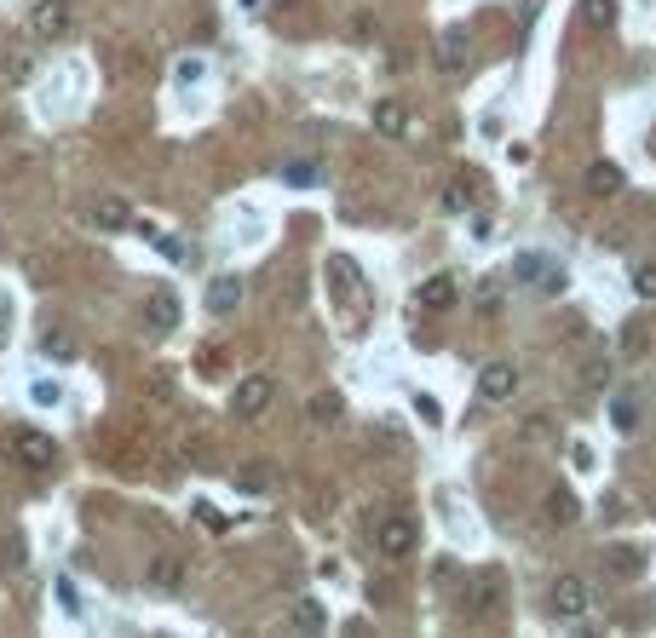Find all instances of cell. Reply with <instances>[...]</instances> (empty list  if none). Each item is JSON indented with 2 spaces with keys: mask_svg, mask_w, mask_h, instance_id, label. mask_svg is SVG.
Masks as SVG:
<instances>
[{
  "mask_svg": "<svg viewBox=\"0 0 656 638\" xmlns=\"http://www.w3.org/2000/svg\"><path fill=\"white\" fill-rule=\"evenodd\" d=\"M196 518H202L208 529H225V524H231V518H225V512H213V506H196Z\"/></svg>",
  "mask_w": 656,
  "mask_h": 638,
  "instance_id": "32",
  "label": "cell"
},
{
  "mask_svg": "<svg viewBox=\"0 0 656 638\" xmlns=\"http://www.w3.org/2000/svg\"><path fill=\"white\" fill-rule=\"evenodd\" d=\"M501 598H507V581H501L495 570L472 575V593H467V610H472V616H490V610L501 604Z\"/></svg>",
  "mask_w": 656,
  "mask_h": 638,
  "instance_id": "7",
  "label": "cell"
},
{
  "mask_svg": "<svg viewBox=\"0 0 656 638\" xmlns=\"http://www.w3.org/2000/svg\"><path fill=\"white\" fill-rule=\"evenodd\" d=\"M271 397H277V380H271V374H248V380L231 391V409L242 414V420H254V414L271 409Z\"/></svg>",
  "mask_w": 656,
  "mask_h": 638,
  "instance_id": "3",
  "label": "cell"
},
{
  "mask_svg": "<svg viewBox=\"0 0 656 638\" xmlns=\"http://www.w3.org/2000/svg\"><path fill=\"white\" fill-rule=\"evenodd\" d=\"M282 179H288V184H317V161H294Z\"/></svg>",
  "mask_w": 656,
  "mask_h": 638,
  "instance_id": "31",
  "label": "cell"
},
{
  "mask_svg": "<svg viewBox=\"0 0 656 638\" xmlns=\"http://www.w3.org/2000/svg\"><path fill=\"white\" fill-rule=\"evenodd\" d=\"M633 294L656 299V259H651V265H633Z\"/></svg>",
  "mask_w": 656,
  "mask_h": 638,
  "instance_id": "25",
  "label": "cell"
},
{
  "mask_svg": "<svg viewBox=\"0 0 656 638\" xmlns=\"http://www.w3.org/2000/svg\"><path fill=\"white\" fill-rule=\"evenodd\" d=\"M467 207H472V179L461 173V179L444 184V213H467Z\"/></svg>",
  "mask_w": 656,
  "mask_h": 638,
  "instance_id": "20",
  "label": "cell"
},
{
  "mask_svg": "<svg viewBox=\"0 0 656 638\" xmlns=\"http://www.w3.org/2000/svg\"><path fill=\"white\" fill-rule=\"evenodd\" d=\"M633 570H639V552H628V547L610 552V575H633Z\"/></svg>",
  "mask_w": 656,
  "mask_h": 638,
  "instance_id": "29",
  "label": "cell"
},
{
  "mask_svg": "<svg viewBox=\"0 0 656 638\" xmlns=\"http://www.w3.org/2000/svg\"><path fill=\"white\" fill-rule=\"evenodd\" d=\"M467 46H472V29H467V23H455L444 41H438V64H444V69H461V64H467Z\"/></svg>",
  "mask_w": 656,
  "mask_h": 638,
  "instance_id": "13",
  "label": "cell"
},
{
  "mask_svg": "<svg viewBox=\"0 0 656 638\" xmlns=\"http://www.w3.org/2000/svg\"><path fill=\"white\" fill-rule=\"evenodd\" d=\"M380 552H386V558H409V552H415V541H421V529H415V518H386V524H380Z\"/></svg>",
  "mask_w": 656,
  "mask_h": 638,
  "instance_id": "5",
  "label": "cell"
},
{
  "mask_svg": "<svg viewBox=\"0 0 656 638\" xmlns=\"http://www.w3.org/2000/svg\"><path fill=\"white\" fill-rule=\"evenodd\" d=\"M52 598H58V604L70 610V616H81V593H75V587H70V581H64V575L52 581Z\"/></svg>",
  "mask_w": 656,
  "mask_h": 638,
  "instance_id": "27",
  "label": "cell"
},
{
  "mask_svg": "<svg viewBox=\"0 0 656 638\" xmlns=\"http://www.w3.org/2000/svg\"><path fill=\"white\" fill-rule=\"evenodd\" d=\"M645 351H651V328H645V322H628V328H622V357H645Z\"/></svg>",
  "mask_w": 656,
  "mask_h": 638,
  "instance_id": "21",
  "label": "cell"
},
{
  "mask_svg": "<svg viewBox=\"0 0 656 638\" xmlns=\"http://www.w3.org/2000/svg\"><path fill=\"white\" fill-rule=\"evenodd\" d=\"M582 386L587 391H605L610 386V363H605V357H593V363L582 368Z\"/></svg>",
  "mask_w": 656,
  "mask_h": 638,
  "instance_id": "26",
  "label": "cell"
},
{
  "mask_svg": "<svg viewBox=\"0 0 656 638\" xmlns=\"http://www.w3.org/2000/svg\"><path fill=\"white\" fill-rule=\"evenodd\" d=\"M179 317H185V311H179V294H173V288H156V294H150V305H144V322H150L156 334H173V328H179Z\"/></svg>",
  "mask_w": 656,
  "mask_h": 638,
  "instance_id": "8",
  "label": "cell"
},
{
  "mask_svg": "<svg viewBox=\"0 0 656 638\" xmlns=\"http://www.w3.org/2000/svg\"><path fill=\"white\" fill-rule=\"evenodd\" d=\"M610 420H616V432H633V426H639V403H633V397H616V403H610Z\"/></svg>",
  "mask_w": 656,
  "mask_h": 638,
  "instance_id": "23",
  "label": "cell"
},
{
  "mask_svg": "<svg viewBox=\"0 0 656 638\" xmlns=\"http://www.w3.org/2000/svg\"><path fill=\"white\" fill-rule=\"evenodd\" d=\"M12 460L24 466V472H52L58 466V443L47 432H35V426H18L12 432Z\"/></svg>",
  "mask_w": 656,
  "mask_h": 638,
  "instance_id": "1",
  "label": "cell"
},
{
  "mask_svg": "<svg viewBox=\"0 0 656 638\" xmlns=\"http://www.w3.org/2000/svg\"><path fill=\"white\" fill-rule=\"evenodd\" d=\"M0 75H6V81H29V75H35V58H29V52H12V58L0 64Z\"/></svg>",
  "mask_w": 656,
  "mask_h": 638,
  "instance_id": "24",
  "label": "cell"
},
{
  "mask_svg": "<svg viewBox=\"0 0 656 638\" xmlns=\"http://www.w3.org/2000/svg\"><path fill=\"white\" fill-rule=\"evenodd\" d=\"M93 225L98 230H127V225H133V207L121 202V196H104V202L93 207Z\"/></svg>",
  "mask_w": 656,
  "mask_h": 638,
  "instance_id": "17",
  "label": "cell"
},
{
  "mask_svg": "<svg viewBox=\"0 0 656 638\" xmlns=\"http://www.w3.org/2000/svg\"><path fill=\"white\" fill-rule=\"evenodd\" d=\"M513 391H518V368L513 363H490L484 374H478V397H484V403H507Z\"/></svg>",
  "mask_w": 656,
  "mask_h": 638,
  "instance_id": "6",
  "label": "cell"
},
{
  "mask_svg": "<svg viewBox=\"0 0 656 638\" xmlns=\"http://www.w3.org/2000/svg\"><path fill=\"white\" fill-rule=\"evenodd\" d=\"M294 627H300V633H323L328 627L323 604H317V598H300V604H294Z\"/></svg>",
  "mask_w": 656,
  "mask_h": 638,
  "instance_id": "19",
  "label": "cell"
},
{
  "mask_svg": "<svg viewBox=\"0 0 656 638\" xmlns=\"http://www.w3.org/2000/svg\"><path fill=\"white\" fill-rule=\"evenodd\" d=\"M576 518H582V506H576V495H570V489L559 483V489L547 495V524H553V529H570Z\"/></svg>",
  "mask_w": 656,
  "mask_h": 638,
  "instance_id": "15",
  "label": "cell"
},
{
  "mask_svg": "<svg viewBox=\"0 0 656 638\" xmlns=\"http://www.w3.org/2000/svg\"><path fill=\"white\" fill-rule=\"evenodd\" d=\"M375 133H380V138H403V133H409V104H398V98H380V104H375Z\"/></svg>",
  "mask_w": 656,
  "mask_h": 638,
  "instance_id": "11",
  "label": "cell"
},
{
  "mask_svg": "<svg viewBox=\"0 0 656 638\" xmlns=\"http://www.w3.org/2000/svg\"><path fill=\"white\" fill-rule=\"evenodd\" d=\"M47 357H64V363H70V357H75V345H70V340H58V334H52V340H47Z\"/></svg>",
  "mask_w": 656,
  "mask_h": 638,
  "instance_id": "33",
  "label": "cell"
},
{
  "mask_svg": "<svg viewBox=\"0 0 656 638\" xmlns=\"http://www.w3.org/2000/svg\"><path fill=\"white\" fill-rule=\"evenodd\" d=\"M236 489H242V495H271V489H277V466H265V460L242 466V472H236Z\"/></svg>",
  "mask_w": 656,
  "mask_h": 638,
  "instance_id": "14",
  "label": "cell"
},
{
  "mask_svg": "<svg viewBox=\"0 0 656 638\" xmlns=\"http://www.w3.org/2000/svg\"><path fill=\"white\" fill-rule=\"evenodd\" d=\"M29 29H35L41 41H64V35L75 29V6H70V0H35Z\"/></svg>",
  "mask_w": 656,
  "mask_h": 638,
  "instance_id": "2",
  "label": "cell"
},
{
  "mask_svg": "<svg viewBox=\"0 0 656 638\" xmlns=\"http://www.w3.org/2000/svg\"><path fill=\"white\" fill-rule=\"evenodd\" d=\"M29 397H35L41 409H58V397H64V391H58V380H35V391H29Z\"/></svg>",
  "mask_w": 656,
  "mask_h": 638,
  "instance_id": "28",
  "label": "cell"
},
{
  "mask_svg": "<svg viewBox=\"0 0 656 638\" xmlns=\"http://www.w3.org/2000/svg\"><path fill=\"white\" fill-rule=\"evenodd\" d=\"M150 242H156V248H162V259H173V265L185 259V242H179V236H156V230H150Z\"/></svg>",
  "mask_w": 656,
  "mask_h": 638,
  "instance_id": "30",
  "label": "cell"
},
{
  "mask_svg": "<svg viewBox=\"0 0 656 638\" xmlns=\"http://www.w3.org/2000/svg\"><path fill=\"white\" fill-rule=\"evenodd\" d=\"M415 299H421V311H432V317H438V311H449V305L461 299V282H455V276H426Z\"/></svg>",
  "mask_w": 656,
  "mask_h": 638,
  "instance_id": "9",
  "label": "cell"
},
{
  "mask_svg": "<svg viewBox=\"0 0 656 638\" xmlns=\"http://www.w3.org/2000/svg\"><path fill=\"white\" fill-rule=\"evenodd\" d=\"M311 420H317V426H334V420H340V414H346V403H340V397H334V391H317V397H311Z\"/></svg>",
  "mask_w": 656,
  "mask_h": 638,
  "instance_id": "18",
  "label": "cell"
},
{
  "mask_svg": "<svg viewBox=\"0 0 656 638\" xmlns=\"http://www.w3.org/2000/svg\"><path fill=\"white\" fill-rule=\"evenodd\" d=\"M547 610L559 621H576L587 610V581H576V575H559L553 587H547Z\"/></svg>",
  "mask_w": 656,
  "mask_h": 638,
  "instance_id": "4",
  "label": "cell"
},
{
  "mask_svg": "<svg viewBox=\"0 0 656 638\" xmlns=\"http://www.w3.org/2000/svg\"><path fill=\"white\" fill-rule=\"evenodd\" d=\"M236 305H242V282H236V276H213V288H208V311H213V317H231Z\"/></svg>",
  "mask_w": 656,
  "mask_h": 638,
  "instance_id": "12",
  "label": "cell"
},
{
  "mask_svg": "<svg viewBox=\"0 0 656 638\" xmlns=\"http://www.w3.org/2000/svg\"><path fill=\"white\" fill-rule=\"evenodd\" d=\"M150 587L156 593H179L185 587V558H156L150 564Z\"/></svg>",
  "mask_w": 656,
  "mask_h": 638,
  "instance_id": "16",
  "label": "cell"
},
{
  "mask_svg": "<svg viewBox=\"0 0 656 638\" xmlns=\"http://www.w3.org/2000/svg\"><path fill=\"white\" fill-rule=\"evenodd\" d=\"M582 18L593 23V29H610V23H616V0H582Z\"/></svg>",
  "mask_w": 656,
  "mask_h": 638,
  "instance_id": "22",
  "label": "cell"
},
{
  "mask_svg": "<svg viewBox=\"0 0 656 638\" xmlns=\"http://www.w3.org/2000/svg\"><path fill=\"white\" fill-rule=\"evenodd\" d=\"M587 196H622V167L616 161H587Z\"/></svg>",
  "mask_w": 656,
  "mask_h": 638,
  "instance_id": "10",
  "label": "cell"
}]
</instances>
